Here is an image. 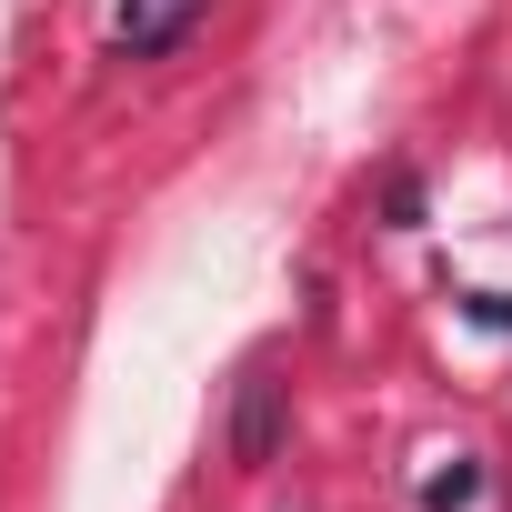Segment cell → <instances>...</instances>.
<instances>
[{
  "instance_id": "cell-1",
  "label": "cell",
  "mask_w": 512,
  "mask_h": 512,
  "mask_svg": "<svg viewBox=\"0 0 512 512\" xmlns=\"http://www.w3.org/2000/svg\"><path fill=\"white\" fill-rule=\"evenodd\" d=\"M191 21H201V0H121V21H111V31H121L131 61H161Z\"/></svg>"
},
{
  "instance_id": "cell-2",
  "label": "cell",
  "mask_w": 512,
  "mask_h": 512,
  "mask_svg": "<svg viewBox=\"0 0 512 512\" xmlns=\"http://www.w3.org/2000/svg\"><path fill=\"white\" fill-rule=\"evenodd\" d=\"M272 442H282V392L251 372V382H241V422H231V462H241V472H262Z\"/></svg>"
},
{
  "instance_id": "cell-3",
  "label": "cell",
  "mask_w": 512,
  "mask_h": 512,
  "mask_svg": "<svg viewBox=\"0 0 512 512\" xmlns=\"http://www.w3.org/2000/svg\"><path fill=\"white\" fill-rule=\"evenodd\" d=\"M472 492H482V462H472V452H452V462L422 482V512H462Z\"/></svg>"
}]
</instances>
